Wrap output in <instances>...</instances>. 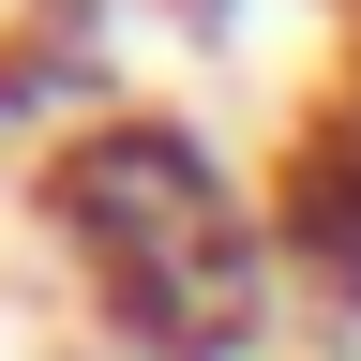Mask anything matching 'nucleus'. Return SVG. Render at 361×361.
Segmentation results:
<instances>
[{"instance_id": "2", "label": "nucleus", "mask_w": 361, "mask_h": 361, "mask_svg": "<svg viewBox=\"0 0 361 361\" xmlns=\"http://www.w3.org/2000/svg\"><path fill=\"white\" fill-rule=\"evenodd\" d=\"M271 241H286L301 286H331V301L361 316V90H346V75L316 90L301 135L271 151Z\"/></svg>"}, {"instance_id": "1", "label": "nucleus", "mask_w": 361, "mask_h": 361, "mask_svg": "<svg viewBox=\"0 0 361 361\" xmlns=\"http://www.w3.org/2000/svg\"><path fill=\"white\" fill-rule=\"evenodd\" d=\"M61 271L90 286L106 346L135 361H271L286 316V241H271V180H241V151L166 106H90L30 180Z\"/></svg>"}, {"instance_id": "3", "label": "nucleus", "mask_w": 361, "mask_h": 361, "mask_svg": "<svg viewBox=\"0 0 361 361\" xmlns=\"http://www.w3.org/2000/svg\"><path fill=\"white\" fill-rule=\"evenodd\" d=\"M346 90H361V0H346Z\"/></svg>"}]
</instances>
